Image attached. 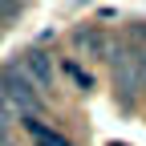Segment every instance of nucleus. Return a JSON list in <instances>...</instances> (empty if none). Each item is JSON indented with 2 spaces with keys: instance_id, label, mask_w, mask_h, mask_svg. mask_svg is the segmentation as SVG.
I'll list each match as a JSON object with an SVG mask.
<instances>
[{
  "instance_id": "nucleus-1",
  "label": "nucleus",
  "mask_w": 146,
  "mask_h": 146,
  "mask_svg": "<svg viewBox=\"0 0 146 146\" xmlns=\"http://www.w3.org/2000/svg\"><path fill=\"white\" fill-rule=\"evenodd\" d=\"M110 61H114V81H118L122 106H134L138 89H146V45H122Z\"/></svg>"
},
{
  "instance_id": "nucleus-2",
  "label": "nucleus",
  "mask_w": 146,
  "mask_h": 146,
  "mask_svg": "<svg viewBox=\"0 0 146 146\" xmlns=\"http://www.w3.org/2000/svg\"><path fill=\"white\" fill-rule=\"evenodd\" d=\"M0 98L8 102L12 114H25V118H33L36 110H41V89H36V85L25 77V69H21V65L0 69Z\"/></svg>"
},
{
  "instance_id": "nucleus-3",
  "label": "nucleus",
  "mask_w": 146,
  "mask_h": 146,
  "mask_svg": "<svg viewBox=\"0 0 146 146\" xmlns=\"http://www.w3.org/2000/svg\"><path fill=\"white\" fill-rule=\"evenodd\" d=\"M21 69H25V77L33 85H53V61H49V53L29 49L25 57H21Z\"/></svg>"
},
{
  "instance_id": "nucleus-4",
  "label": "nucleus",
  "mask_w": 146,
  "mask_h": 146,
  "mask_svg": "<svg viewBox=\"0 0 146 146\" xmlns=\"http://www.w3.org/2000/svg\"><path fill=\"white\" fill-rule=\"evenodd\" d=\"M25 130L33 134V146H69L61 134H53V130H49L41 118H25Z\"/></svg>"
},
{
  "instance_id": "nucleus-5",
  "label": "nucleus",
  "mask_w": 146,
  "mask_h": 146,
  "mask_svg": "<svg viewBox=\"0 0 146 146\" xmlns=\"http://www.w3.org/2000/svg\"><path fill=\"white\" fill-rule=\"evenodd\" d=\"M77 45L89 49V53H106V36L98 29H77Z\"/></svg>"
},
{
  "instance_id": "nucleus-6",
  "label": "nucleus",
  "mask_w": 146,
  "mask_h": 146,
  "mask_svg": "<svg viewBox=\"0 0 146 146\" xmlns=\"http://www.w3.org/2000/svg\"><path fill=\"white\" fill-rule=\"evenodd\" d=\"M65 73H69V77H73V81H77L81 89H89V85H94V81H89V73H85L81 65H73V61H65Z\"/></svg>"
},
{
  "instance_id": "nucleus-7",
  "label": "nucleus",
  "mask_w": 146,
  "mask_h": 146,
  "mask_svg": "<svg viewBox=\"0 0 146 146\" xmlns=\"http://www.w3.org/2000/svg\"><path fill=\"white\" fill-rule=\"evenodd\" d=\"M8 122H12V110H8L4 98H0V126H8Z\"/></svg>"
},
{
  "instance_id": "nucleus-8",
  "label": "nucleus",
  "mask_w": 146,
  "mask_h": 146,
  "mask_svg": "<svg viewBox=\"0 0 146 146\" xmlns=\"http://www.w3.org/2000/svg\"><path fill=\"white\" fill-rule=\"evenodd\" d=\"M130 36H134V41H146V25H134V29H130Z\"/></svg>"
},
{
  "instance_id": "nucleus-9",
  "label": "nucleus",
  "mask_w": 146,
  "mask_h": 146,
  "mask_svg": "<svg viewBox=\"0 0 146 146\" xmlns=\"http://www.w3.org/2000/svg\"><path fill=\"white\" fill-rule=\"evenodd\" d=\"M0 146H8V134H4V126H0Z\"/></svg>"
}]
</instances>
